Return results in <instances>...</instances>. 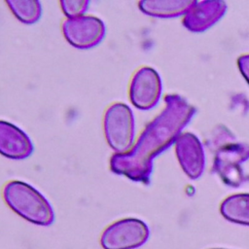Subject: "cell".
<instances>
[{
  "label": "cell",
  "mask_w": 249,
  "mask_h": 249,
  "mask_svg": "<svg viewBox=\"0 0 249 249\" xmlns=\"http://www.w3.org/2000/svg\"><path fill=\"white\" fill-rule=\"evenodd\" d=\"M14 16L25 24L35 23L42 15V6L36 0H8L6 1Z\"/></svg>",
  "instance_id": "cell-8"
},
{
  "label": "cell",
  "mask_w": 249,
  "mask_h": 249,
  "mask_svg": "<svg viewBox=\"0 0 249 249\" xmlns=\"http://www.w3.org/2000/svg\"><path fill=\"white\" fill-rule=\"evenodd\" d=\"M34 150L27 134L14 124L0 120V154L13 160L28 158Z\"/></svg>",
  "instance_id": "cell-6"
},
{
  "label": "cell",
  "mask_w": 249,
  "mask_h": 249,
  "mask_svg": "<svg viewBox=\"0 0 249 249\" xmlns=\"http://www.w3.org/2000/svg\"><path fill=\"white\" fill-rule=\"evenodd\" d=\"M60 7L67 18L84 16L89 9V2L87 0H62L59 1Z\"/></svg>",
  "instance_id": "cell-9"
},
{
  "label": "cell",
  "mask_w": 249,
  "mask_h": 249,
  "mask_svg": "<svg viewBox=\"0 0 249 249\" xmlns=\"http://www.w3.org/2000/svg\"><path fill=\"white\" fill-rule=\"evenodd\" d=\"M61 28L66 41L78 49L92 48L99 44L105 35L103 21L93 16L67 18Z\"/></svg>",
  "instance_id": "cell-4"
},
{
  "label": "cell",
  "mask_w": 249,
  "mask_h": 249,
  "mask_svg": "<svg viewBox=\"0 0 249 249\" xmlns=\"http://www.w3.org/2000/svg\"><path fill=\"white\" fill-rule=\"evenodd\" d=\"M147 225L136 218H124L109 225L100 236L103 249H135L149 237Z\"/></svg>",
  "instance_id": "cell-3"
},
{
  "label": "cell",
  "mask_w": 249,
  "mask_h": 249,
  "mask_svg": "<svg viewBox=\"0 0 249 249\" xmlns=\"http://www.w3.org/2000/svg\"><path fill=\"white\" fill-rule=\"evenodd\" d=\"M221 212L231 222L249 225V195L230 196L222 203Z\"/></svg>",
  "instance_id": "cell-7"
},
{
  "label": "cell",
  "mask_w": 249,
  "mask_h": 249,
  "mask_svg": "<svg viewBox=\"0 0 249 249\" xmlns=\"http://www.w3.org/2000/svg\"><path fill=\"white\" fill-rule=\"evenodd\" d=\"M160 92V79L154 69L143 67L132 77L129 86V98L135 107L139 109L153 107L159 99Z\"/></svg>",
  "instance_id": "cell-5"
},
{
  "label": "cell",
  "mask_w": 249,
  "mask_h": 249,
  "mask_svg": "<svg viewBox=\"0 0 249 249\" xmlns=\"http://www.w3.org/2000/svg\"><path fill=\"white\" fill-rule=\"evenodd\" d=\"M103 128L106 141L116 154H124L131 149L134 138V118L126 104L116 102L107 108Z\"/></svg>",
  "instance_id": "cell-2"
},
{
  "label": "cell",
  "mask_w": 249,
  "mask_h": 249,
  "mask_svg": "<svg viewBox=\"0 0 249 249\" xmlns=\"http://www.w3.org/2000/svg\"><path fill=\"white\" fill-rule=\"evenodd\" d=\"M3 197L15 213L32 224L50 226L54 221V213L48 199L25 182H8L3 189Z\"/></svg>",
  "instance_id": "cell-1"
}]
</instances>
